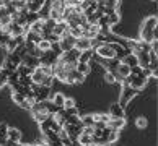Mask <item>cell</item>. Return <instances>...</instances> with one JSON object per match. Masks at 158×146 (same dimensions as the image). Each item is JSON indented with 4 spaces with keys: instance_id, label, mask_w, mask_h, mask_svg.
Segmentation results:
<instances>
[{
    "instance_id": "obj_24",
    "label": "cell",
    "mask_w": 158,
    "mask_h": 146,
    "mask_svg": "<svg viewBox=\"0 0 158 146\" xmlns=\"http://www.w3.org/2000/svg\"><path fill=\"white\" fill-rule=\"evenodd\" d=\"M77 72H80L81 75H88L90 73V63H77Z\"/></svg>"
},
{
    "instance_id": "obj_20",
    "label": "cell",
    "mask_w": 158,
    "mask_h": 146,
    "mask_svg": "<svg viewBox=\"0 0 158 146\" xmlns=\"http://www.w3.org/2000/svg\"><path fill=\"white\" fill-rule=\"evenodd\" d=\"M16 45H18V44H16V41H15L13 37H11V36H10V37L7 39V42L3 44V47L7 49V50L10 52V54H11V52H13V50L16 49Z\"/></svg>"
},
{
    "instance_id": "obj_6",
    "label": "cell",
    "mask_w": 158,
    "mask_h": 146,
    "mask_svg": "<svg viewBox=\"0 0 158 146\" xmlns=\"http://www.w3.org/2000/svg\"><path fill=\"white\" fill-rule=\"evenodd\" d=\"M52 34H56V36H59V37L67 36V34H69L67 23H65V21H57L56 26H54V29H52Z\"/></svg>"
},
{
    "instance_id": "obj_10",
    "label": "cell",
    "mask_w": 158,
    "mask_h": 146,
    "mask_svg": "<svg viewBox=\"0 0 158 146\" xmlns=\"http://www.w3.org/2000/svg\"><path fill=\"white\" fill-rule=\"evenodd\" d=\"M21 63H23V65H26V67H30V68H38L39 67V58L26 54L25 57L21 58Z\"/></svg>"
},
{
    "instance_id": "obj_8",
    "label": "cell",
    "mask_w": 158,
    "mask_h": 146,
    "mask_svg": "<svg viewBox=\"0 0 158 146\" xmlns=\"http://www.w3.org/2000/svg\"><path fill=\"white\" fill-rule=\"evenodd\" d=\"M109 119H121V117H124V107H121L118 102H114L113 106L109 107Z\"/></svg>"
},
{
    "instance_id": "obj_15",
    "label": "cell",
    "mask_w": 158,
    "mask_h": 146,
    "mask_svg": "<svg viewBox=\"0 0 158 146\" xmlns=\"http://www.w3.org/2000/svg\"><path fill=\"white\" fill-rule=\"evenodd\" d=\"M145 83H147V78L143 77V75H140V77H134V80H132V88L134 89H140V88H143L145 86Z\"/></svg>"
},
{
    "instance_id": "obj_25",
    "label": "cell",
    "mask_w": 158,
    "mask_h": 146,
    "mask_svg": "<svg viewBox=\"0 0 158 146\" xmlns=\"http://www.w3.org/2000/svg\"><path fill=\"white\" fill-rule=\"evenodd\" d=\"M108 23H109V28L114 26V25H118V23H119V15L116 13V11L109 13V15H108Z\"/></svg>"
},
{
    "instance_id": "obj_41",
    "label": "cell",
    "mask_w": 158,
    "mask_h": 146,
    "mask_svg": "<svg viewBox=\"0 0 158 146\" xmlns=\"http://www.w3.org/2000/svg\"><path fill=\"white\" fill-rule=\"evenodd\" d=\"M106 81H108V83H114V81H116L111 72H108V73H106Z\"/></svg>"
},
{
    "instance_id": "obj_23",
    "label": "cell",
    "mask_w": 158,
    "mask_h": 146,
    "mask_svg": "<svg viewBox=\"0 0 158 146\" xmlns=\"http://www.w3.org/2000/svg\"><path fill=\"white\" fill-rule=\"evenodd\" d=\"M38 68L41 70V72H43L44 77H54V70H52L51 65H39Z\"/></svg>"
},
{
    "instance_id": "obj_30",
    "label": "cell",
    "mask_w": 158,
    "mask_h": 146,
    "mask_svg": "<svg viewBox=\"0 0 158 146\" xmlns=\"http://www.w3.org/2000/svg\"><path fill=\"white\" fill-rule=\"evenodd\" d=\"M80 119H81V125H83V127H93V125H95L91 115H85V117H80Z\"/></svg>"
},
{
    "instance_id": "obj_28",
    "label": "cell",
    "mask_w": 158,
    "mask_h": 146,
    "mask_svg": "<svg viewBox=\"0 0 158 146\" xmlns=\"http://www.w3.org/2000/svg\"><path fill=\"white\" fill-rule=\"evenodd\" d=\"M38 20H39L38 13H34V11H28V15H26V23H28V25H33V23L38 21Z\"/></svg>"
},
{
    "instance_id": "obj_3",
    "label": "cell",
    "mask_w": 158,
    "mask_h": 146,
    "mask_svg": "<svg viewBox=\"0 0 158 146\" xmlns=\"http://www.w3.org/2000/svg\"><path fill=\"white\" fill-rule=\"evenodd\" d=\"M137 89H134L132 86H122V93H121V97H119V106L121 107H124L127 106V102L131 101V99H134V96L137 94Z\"/></svg>"
},
{
    "instance_id": "obj_17",
    "label": "cell",
    "mask_w": 158,
    "mask_h": 146,
    "mask_svg": "<svg viewBox=\"0 0 158 146\" xmlns=\"http://www.w3.org/2000/svg\"><path fill=\"white\" fill-rule=\"evenodd\" d=\"M93 58V50H83L78 57V63H90Z\"/></svg>"
},
{
    "instance_id": "obj_14",
    "label": "cell",
    "mask_w": 158,
    "mask_h": 146,
    "mask_svg": "<svg viewBox=\"0 0 158 146\" xmlns=\"http://www.w3.org/2000/svg\"><path fill=\"white\" fill-rule=\"evenodd\" d=\"M30 78H31V81L34 85H39L41 86V83H43V80H44V75H43V72H41L39 68H34V72L30 75Z\"/></svg>"
},
{
    "instance_id": "obj_27",
    "label": "cell",
    "mask_w": 158,
    "mask_h": 146,
    "mask_svg": "<svg viewBox=\"0 0 158 146\" xmlns=\"http://www.w3.org/2000/svg\"><path fill=\"white\" fill-rule=\"evenodd\" d=\"M75 104H77V102H75V99H72V97H65V99H64V104H62V109H72V107H75Z\"/></svg>"
},
{
    "instance_id": "obj_38",
    "label": "cell",
    "mask_w": 158,
    "mask_h": 146,
    "mask_svg": "<svg viewBox=\"0 0 158 146\" xmlns=\"http://www.w3.org/2000/svg\"><path fill=\"white\" fill-rule=\"evenodd\" d=\"M52 81H54V77H44V80H43V83H41V86L51 88V86H52Z\"/></svg>"
},
{
    "instance_id": "obj_2",
    "label": "cell",
    "mask_w": 158,
    "mask_h": 146,
    "mask_svg": "<svg viewBox=\"0 0 158 146\" xmlns=\"http://www.w3.org/2000/svg\"><path fill=\"white\" fill-rule=\"evenodd\" d=\"M93 54L98 55L99 58H104V60H113L116 58L114 55V50L111 49L109 45V41H104V42H99L95 49H93Z\"/></svg>"
},
{
    "instance_id": "obj_9",
    "label": "cell",
    "mask_w": 158,
    "mask_h": 146,
    "mask_svg": "<svg viewBox=\"0 0 158 146\" xmlns=\"http://www.w3.org/2000/svg\"><path fill=\"white\" fill-rule=\"evenodd\" d=\"M33 114V119L38 122V124H43V122H46L51 117V114L48 112L46 109H43V110H34V112H31Z\"/></svg>"
},
{
    "instance_id": "obj_26",
    "label": "cell",
    "mask_w": 158,
    "mask_h": 146,
    "mask_svg": "<svg viewBox=\"0 0 158 146\" xmlns=\"http://www.w3.org/2000/svg\"><path fill=\"white\" fill-rule=\"evenodd\" d=\"M7 60H8L10 63H13V65H16V67H18L20 63H21V58H20L18 55H16L15 52H11V54H8V57H7Z\"/></svg>"
},
{
    "instance_id": "obj_40",
    "label": "cell",
    "mask_w": 158,
    "mask_h": 146,
    "mask_svg": "<svg viewBox=\"0 0 158 146\" xmlns=\"http://www.w3.org/2000/svg\"><path fill=\"white\" fill-rule=\"evenodd\" d=\"M64 2H65L67 7H80L81 0H64Z\"/></svg>"
},
{
    "instance_id": "obj_29",
    "label": "cell",
    "mask_w": 158,
    "mask_h": 146,
    "mask_svg": "<svg viewBox=\"0 0 158 146\" xmlns=\"http://www.w3.org/2000/svg\"><path fill=\"white\" fill-rule=\"evenodd\" d=\"M64 99H65V97H64V94H62V93H57V94H56L54 97H52V102H54L57 107H62V104H64Z\"/></svg>"
},
{
    "instance_id": "obj_11",
    "label": "cell",
    "mask_w": 158,
    "mask_h": 146,
    "mask_svg": "<svg viewBox=\"0 0 158 146\" xmlns=\"http://www.w3.org/2000/svg\"><path fill=\"white\" fill-rule=\"evenodd\" d=\"M7 140H10V141H13V143H20V140H21V132L18 130V128H8V132H7Z\"/></svg>"
},
{
    "instance_id": "obj_21",
    "label": "cell",
    "mask_w": 158,
    "mask_h": 146,
    "mask_svg": "<svg viewBox=\"0 0 158 146\" xmlns=\"http://www.w3.org/2000/svg\"><path fill=\"white\" fill-rule=\"evenodd\" d=\"M51 42H49V41H46V39H41L39 41V42L36 44V47L39 49V50H43V52H48V50H51Z\"/></svg>"
},
{
    "instance_id": "obj_12",
    "label": "cell",
    "mask_w": 158,
    "mask_h": 146,
    "mask_svg": "<svg viewBox=\"0 0 158 146\" xmlns=\"http://www.w3.org/2000/svg\"><path fill=\"white\" fill-rule=\"evenodd\" d=\"M122 63H126V65L129 67V68H132V67H137L139 65V62H137V55L135 54H132V52H129V54L122 58L121 60Z\"/></svg>"
},
{
    "instance_id": "obj_37",
    "label": "cell",
    "mask_w": 158,
    "mask_h": 146,
    "mask_svg": "<svg viewBox=\"0 0 158 146\" xmlns=\"http://www.w3.org/2000/svg\"><path fill=\"white\" fill-rule=\"evenodd\" d=\"M7 132H8V125L5 124V122H2V124H0V138L7 140Z\"/></svg>"
},
{
    "instance_id": "obj_4",
    "label": "cell",
    "mask_w": 158,
    "mask_h": 146,
    "mask_svg": "<svg viewBox=\"0 0 158 146\" xmlns=\"http://www.w3.org/2000/svg\"><path fill=\"white\" fill-rule=\"evenodd\" d=\"M77 50L80 52H83V50H91L93 47V39H88V37H83V36H80L75 39V45H73Z\"/></svg>"
},
{
    "instance_id": "obj_5",
    "label": "cell",
    "mask_w": 158,
    "mask_h": 146,
    "mask_svg": "<svg viewBox=\"0 0 158 146\" xmlns=\"http://www.w3.org/2000/svg\"><path fill=\"white\" fill-rule=\"evenodd\" d=\"M73 45H75V37H72L70 34L60 37V41H59V47H60L62 52H67L70 49H73Z\"/></svg>"
},
{
    "instance_id": "obj_18",
    "label": "cell",
    "mask_w": 158,
    "mask_h": 146,
    "mask_svg": "<svg viewBox=\"0 0 158 146\" xmlns=\"http://www.w3.org/2000/svg\"><path fill=\"white\" fill-rule=\"evenodd\" d=\"M93 122L95 124H104V125H108V122H109V115L106 114H93Z\"/></svg>"
},
{
    "instance_id": "obj_35",
    "label": "cell",
    "mask_w": 158,
    "mask_h": 146,
    "mask_svg": "<svg viewBox=\"0 0 158 146\" xmlns=\"http://www.w3.org/2000/svg\"><path fill=\"white\" fill-rule=\"evenodd\" d=\"M11 99H13V102H16L18 106H21L23 101H25V96L20 94V93H13V94H11Z\"/></svg>"
},
{
    "instance_id": "obj_16",
    "label": "cell",
    "mask_w": 158,
    "mask_h": 146,
    "mask_svg": "<svg viewBox=\"0 0 158 146\" xmlns=\"http://www.w3.org/2000/svg\"><path fill=\"white\" fill-rule=\"evenodd\" d=\"M25 41H26V42H31V44L36 45V44L39 42V41H41V34H39V33L28 31V33L25 34Z\"/></svg>"
},
{
    "instance_id": "obj_33",
    "label": "cell",
    "mask_w": 158,
    "mask_h": 146,
    "mask_svg": "<svg viewBox=\"0 0 158 146\" xmlns=\"http://www.w3.org/2000/svg\"><path fill=\"white\" fill-rule=\"evenodd\" d=\"M106 138H108V143H114L116 140L119 138V132H116V130H109V133L106 135Z\"/></svg>"
},
{
    "instance_id": "obj_39",
    "label": "cell",
    "mask_w": 158,
    "mask_h": 146,
    "mask_svg": "<svg viewBox=\"0 0 158 146\" xmlns=\"http://www.w3.org/2000/svg\"><path fill=\"white\" fill-rule=\"evenodd\" d=\"M81 133H83V135H88V136H93V133H95V127H83V128H81Z\"/></svg>"
},
{
    "instance_id": "obj_31",
    "label": "cell",
    "mask_w": 158,
    "mask_h": 146,
    "mask_svg": "<svg viewBox=\"0 0 158 146\" xmlns=\"http://www.w3.org/2000/svg\"><path fill=\"white\" fill-rule=\"evenodd\" d=\"M16 83L21 85V86H28V88H30L33 85V81H31L30 77H18V81H16Z\"/></svg>"
},
{
    "instance_id": "obj_32",
    "label": "cell",
    "mask_w": 158,
    "mask_h": 146,
    "mask_svg": "<svg viewBox=\"0 0 158 146\" xmlns=\"http://www.w3.org/2000/svg\"><path fill=\"white\" fill-rule=\"evenodd\" d=\"M119 5V0H104V8H109V10H116Z\"/></svg>"
},
{
    "instance_id": "obj_13",
    "label": "cell",
    "mask_w": 158,
    "mask_h": 146,
    "mask_svg": "<svg viewBox=\"0 0 158 146\" xmlns=\"http://www.w3.org/2000/svg\"><path fill=\"white\" fill-rule=\"evenodd\" d=\"M137 62H139V67H142V68H147L148 67V62H150V58H148V52H137Z\"/></svg>"
},
{
    "instance_id": "obj_34",
    "label": "cell",
    "mask_w": 158,
    "mask_h": 146,
    "mask_svg": "<svg viewBox=\"0 0 158 146\" xmlns=\"http://www.w3.org/2000/svg\"><path fill=\"white\" fill-rule=\"evenodd\" d=\"M69 34H70L72 37L77 39V37L81 36V28H80V26H77V28H69Z\"/></svg>"
},
{
    "instance_id": "obj_22",
    "label": "cell",
    "mask_w": 158,
    "mask_h": 146,
    "mask_svg": "<svg viewBox=\"0 0 158 146\" xmlns=\"http://www.w3.org/2000/svg\"><path fill=\"white\" fill-rule=\"evenodd\" d=\"M65 124H69V125H81V119H80V115H70V117H67Z\"/></svg>"
},
{
    "instance_id": "obj_19",
    "label": "cell",
    "mask_w": 158,
    "mask_h": 146,
    "mask_svg": "<svg viewBox=\"0 0 158 146\" xmlns=\"http://www.w3.org/2000/svg\"><path fill=\"white\" fill-rule=\"evenodd\" d=\"M77 141H78V144H80V146H88V144H91V143H93V138H91V136H88V135H83V133H80L78 138H77Z\"/></svg>"
},
{
    "instance_id": "obj_1",
    "label": "cell",
    "mask_w": 158,
    "mask_h": 146,
    "mask_svg": "<svg viewBox=\"0 0 158 146\" xmlns=\"http://www.w3.org/2000/svg\"><path fill=\"white\" fill-rule=\"evenodd\" d=\"M156 16H150L143 21L142 28H140V41L143 42H153L156 41Z\"/></svg>"
},
{
    "instance_id": "obj_36",
    "label": "cell",
    "mask_w": 158,
    "mask_h": 146,
    "mask_svg": "<svg viewBox=\"0 0 158 146\" xmlns=\"http://www.w3.org/2000/svg\"><path fill=\"white\" fill-rule=\"evenodd\" d=\"M135 125H137V128H147L148 122H147V119H145V117H137Z\"/></svg>"
},
{
    "instance_id": "obj_7",
    "label": "cell",
    "mask_w": 158,
    "mask_h": 146,
    "mask_svg": "<svg viewBox=\"0 0 158 146\" xmlns=\"http://www.w3.org/2000/svg\"><path fill=\"white\" fill-rule=\"evenodd\" d=\"M124 125H126V119L124 117H121V119H109V122H108V128L109 130H116V132H119V130H122L124 128Z\"/></svg>"
}]
</instances>
